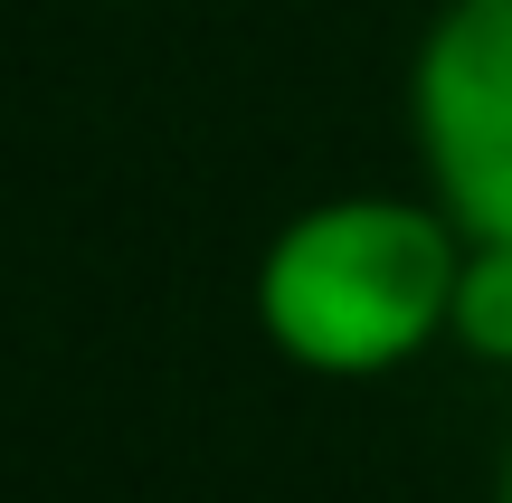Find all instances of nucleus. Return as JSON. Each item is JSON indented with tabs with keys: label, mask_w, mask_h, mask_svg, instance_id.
Returning a JSON list of instances; mask_svg holds the SVG:
<instances>
[{
	"label": "nucleus",
	"mask_w": 512,
	"mask_h": 503,
	"mask_svg": "<svg viewBox=\"0 0 512 503\" xmlns=\"http://www.w3.org/2000/svg\"><path fill=\"white\" fill-rule=\"evenodd\" d=\"M427 200L465 247H512V0H446L408 57Z\"/></svg>",
	"instance_id": "nucleus-2"
},
{
	"label": "nucleus",
	"mask_w": 512,
	"mask_h": 503,
	"mask_svg": "<svg viewBox=\"0 0 512 503\" xmlns=\"http://www.w3.org/2000/svg\"><path fill=\"white\" fill-rule=\"evenodd\" d=\"M465 238L437 200L332 190L294 209L256 257V333L313 380H389L427 361L456 323Z\"/></svg>",
	"instance_id": "nucleus-1"
},
{
	"label": "nucleus",
	"mask_w": 512,
	"mask_h": 503,
	"mask_svg": "<svg viewBox=\"0 0 512 503\" xmlns=\"http://www.w3.org/2000/svg\"><path fill=\"white\" fill-rule=\"evenodd\" d=\"M446 342H456L465 361H484V371H512V247H465Z\"/></svg>",
	"instance_id": "nucleus-3"
},
{
	"label": "nucleus",
	"mask_w": 512,
	"mask_h": 503,
	"mask_svg": "<svg viewBox=\"0 0 512 503\" xmlns=\"http://www.w3.org/2000/svg\"><path fill=\"white\" fill-rule=\"evenodd\" d=\"M494 503H512V447H503V466H494Z\"/></svg>",
	"instance_id": "nucleus-4"
}]
</instances>
